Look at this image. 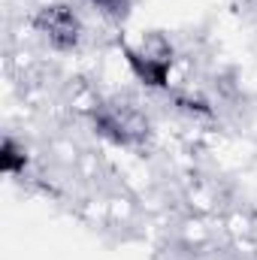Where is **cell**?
I'll return each instance as SVG.
<instances>
[{
    "mask_svg": "<svg viewBox=\"0 0 257 260\" xmlns=\"http://www.w3.org/2000/svg\"><path fill=\"white\" fill-rule=\"evenodd\" d=\"M0 167L3 173H18L24 167V148L15 145V139H3V154H0Z\"/></svg>",
    "mask_w": 257,
    "mask_h": 260,
    "instance_id": "2",
    "label": "cell"
},
{
    "mask_svg": "<svg viewBox=\"0 0 257 260\" xmlns=\"http://www.w3.org/2000/svg\"><path fill=\"white\" fill-rule=\"evenodd\" d=\"M127 3L130 0H91V6H97L100 12H106V15H124L127 12Z\"/></svg>",
    "mask_w": 257,
    "mask_h": 260,
    "instance_id": "3",
    "label": "cell"
},
{
    "mask_svg": "<svg viewBox=\"0 0 257 260\" xmlns=\"http://www.w3.org/2000/svg\"><path fill=\"white\" fill-rule=\"evenodd\" d=\"M34 24H37V30H40L55 49H73V46L79 43V34H82L76 12L67 9V6H46V9L37 15Z\"/></svg>",
    "mask_w": 257,
    "mask_h": 260,
    "instance_id": "1",
    "label": "cell"
}]
</instances>
